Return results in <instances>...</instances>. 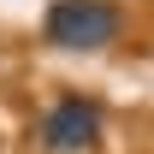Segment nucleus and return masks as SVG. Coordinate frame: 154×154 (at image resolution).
Segmentation results:
<instances>
[{
    "mask_svg": "<svg viewBox=\"0 0 154 154\" xmlns=\"http://www.w3.org/2000/svg\"><path fill=\"white\" fill-rule=\"evenodd\" d=\"M48 42L65 48V54H101V48H113L125 18H119L113 0H54L48 6Z\"/></svg>",
    "mask_w": 154,
    "mask_h": 154,
    "instance_id": "nucleus-1",
    "label": "nucleus"
},
{
    "mask_svg": "<svg viewBox=\"0 0 154 154\" xmlns=\"http://www.w3.org/2000/svg\"><path fill=\"white\" fill-rule=\"evenodd\" d=\"M101 142V107L83 95H59L48 113H42V148L54 154H83Z\"/></svg>",
    "mask_w": 154,
    "mask_h": 154,
    "instance_id": "nucleus-2",
    "label": "nucleus"
}]
</instances>
